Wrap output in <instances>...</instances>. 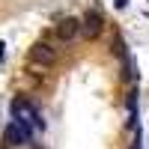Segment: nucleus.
<instances>
[{
    "label": "nucleus",
    "mask_w": 149,
    "mask_h": 149,
    "mask_svg": "<svg viewBox=\"0 0 149 149\" xmlns=\"http://www.w3.org/2000/svg\"><path fill=\"white\" fill-rule=\"evenodd\" d=\"M102 30H104V15L98 9H86L81 18V36L84 39H98Z\"/></svg>",
    "instance_id": "obj_2"
},
{
    "label": "nucleus",
    "mask_w": 149,
    "mask_h": 149,
    "mask_svg": "<svg viewBox=\"0 0 149 149\" xmlns=\"http://www.w3.org/2000/svg\"><path fill=\"white\" fill-rule=\"evenodd\" d=\"M9 110H12V125H15L27 140H33L36 134L45 128L42 113H39V107L33 104V98H27V95H15V98H12V104H9Z\"/></svg>",
    "instance_id": "obj_1"
},
{
    "label": "nucleus",
    "mask_w": 149,
    "mask_h": 149,
    "mask_svg": "<svg viewBox=\"0 0 149 149\" xmlns=\"http://www.w3.org/2000/svg\"><path fill=\"white\" fill-rule=\"evenodd\" d=\"M54 60H57V48L54 45L36 42L30 48V63H36V66H54Z\"/></svg>",
    "instance_id": "obj_3"
},
{
    "label": "nucleus",
    "mask_w": 149,
    "mask_h": 149,
    "mask_svg": "<svg viewBox=\"0 0 149 149\" xmlns=\"http://www.w3.org/2000/svg\"><path fill=\"white\" fill-rule=\"evenodd\" d=\"M54 33H57V39H60V42H72L74 36L81 33V18H72V15L63 18V21L57 24V30H54Z\"/></svg>",
    "instance_id": "obj_4"
}]
</instances>
